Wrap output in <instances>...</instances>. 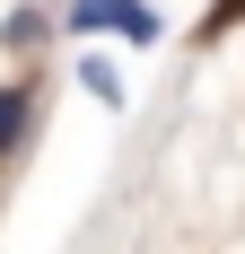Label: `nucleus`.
I'll list each match as a JSON object with an SVG mask.
<instances>
[{
  "mask_svg": "<svg viewBox=\"0 0 245 254\" xmlns=\"http://www.w3.org/2000/svg\"><path fill=\"white\" fill-rule=\"evenodd\" d=\"M61 26H70V35H105V26H114V35H131V44H158V35H167L149 0H70Z\"/></svg>",
  "mask_w": 245,
  "mask_h": 254,
  "instance_id": "1",
  "label": "nucleus"
},
{
  "mask_svg": "<svg viewBox=\"0 0 245 254\" xmlns=\"http://www.w3.org/2000/svg\"><path fill=\"white\" fill-rule=\"evenodd\" d=\"M26 131H35V88L26 79H0V158H18Z\"/></svg>",
  "mask_w": 245,
  "mask_h": 254,
  "instance_id": "2",
  "label": "nucleus"
},
{
  "mask_svg": "<svg viewBox=\"0 0 245 254\" xmlns=\"http://www.w3.org/2000/svg\"><path fill=\"white\" fill-rule=\"evenodd\" d=\"M44 35H53V18H44V9H9V18H0V44H9V53H35Z\"/></svg>",
  "mask_w": 245,
  "mask_h": 254,
  "instance_id": "3",
  "label": "nucleus"
},
{
  "mask_svg": "<svg viewBox=\"0 0 245 254\" xmlns=\"http://www.w3.org/2000/svg\"><path fill=\"white\" fill-rule=\"evenodd\" d=\"M79 88L97 105H122V79H114V62H79Z\"/></svg>",
  "mask_w": 245,
  "mask_h": 254,
  "instance_id": "4",
  "label": "nucleus"
},
{
  "mask_svg": "<svg viewBox=\"0 0 245 254\" xmlns=\"http://www.w3.org/2000/svg\"><path fill=\"white\" fill-rule=\"evenodd\" d=\"M237 18H245V0H210V18H201L193 35H201V44H219V35H228V26H237Z\"/></svg>",
  "mask_w": 245,
  "mask_h": 254,
  "instance_id": "5",
  "label": "nucleus"
}]
</instances>
